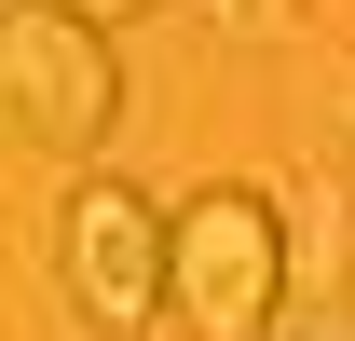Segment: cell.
<instances>
[{"mask_svg":"<svg viewBox=\"0 0 355 341\" xmlns=\"http://www.w3.org/2000/svg\"><path fill=\"white\" fill-rule=\"evenodd\" d=\"M0 123L42 164H96L123 123V55L83 0H14L0 14Z\"/></svg>","mask_w":355,"mask_h":341,"instance_id":"6da1fadb","label":"cell"},{"mask_svg":"<svg viewBox=\"0 0 355 341\" xmlns=\"http://www.w3.org/2000/svg\"><path fill=\"white\" fill-rule=\"evenodd\" d=\"M273 314H287V218H273V191H246V177L191 191L178 205V300H164V328L273 341Z\"/></svg>","mask_w":355,"mask_h":341,"instance_id":"7a4b0ae2","label":"cell"},{"mask_svg":"<svg viewBox=\"0 0 355 341\" xmlns=\"http://www.w3.org/2000/svg\"><path fill=\"white\" fill-rule=\"evenodd\" d=\"M55 273H69V314L96 341H137L178 300V218L137 191V177H83L69 218H55Z\"/></svg>","mask_w":355,"mask_h":341,"instance_id":"3957f363","label":"cell"},{"mask_svg":"<svg viewBox=\"0 0 355 341\" xmlns=\"http://www.w3.org/2000/svg\"><path fill=\"white\" fill-rule=\"evenodd\" d=\"M83 14H96V28H123V14H164V0H83Z\"/></svg>","mask_w":355,"mask_h":341,"instance_id":"277c9868","label":"cell"},{"mask_svg":"<svg viewBox=\"0 0 355 341\" xmlns=\"http://www.w3.org/2000/svg\"><path fill=\"white\" fill-rule=\"evenodd\" d=\"M205 14H219V28H260V14H273V0H205Z\"/></svg>","mask_w":355,"mask_h":341,"instance_id":"5b68a950","label":"cell"}]
</instances>
